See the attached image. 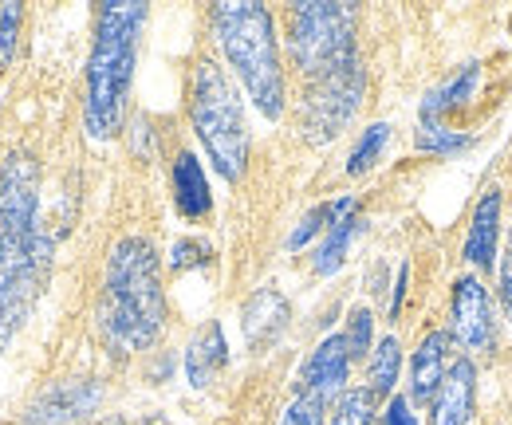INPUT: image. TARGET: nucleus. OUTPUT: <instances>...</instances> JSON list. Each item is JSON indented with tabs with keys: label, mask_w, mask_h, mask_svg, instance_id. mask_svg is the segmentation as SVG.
Instances as JSON below:
<instances>
[{
	"label": "nucleus",
	"mask_w": 512,
	"mask_h": 425,
	"mask_svg": "<svg viewBox=\"0 0 512 425\" xmlns=\"http://www.w3.org/2000/svg\"><path fill=\"white\" fill-rule=\"evenodd\" d=\"M142 24H146V4L119 0L99 8L95 48L87 60V111H83L91 138H115L123 130Z\"/></svg>",
	"instance_id": "obj_3"
},
{
	"label": "nucleus",
	"mask_w": 512,
	"mask_h": 425,
	"mask_svg": "<svg viewBox=\"0 0 512 425\" xmlns=\"http://www.w3.org/2000/svg\"><path fill=\"white\" fill-rule=\"evenodd\" d=\"M52 268V241L40 229V166L12 150L0 166V347L28 323Z\"/></svg>",
	"instance_id": "obj_1"
},
{
	"label": "nucleus",
	"mask_w": 512,
	"mask_h": 425,
	"mask_svg": "<svg viewBox=\"0 0 512 425\" xmlns=\"http://www.w3.org/2000/svg\"><path fill=\"white\" fill-rule=\"evenodd\" d=\"M331 425H375V398L367 390H343L335 402Z\"/></svg>",
	"instance_id": "obj_21"
},
{
	"label": "nucleus",
	"mask_w": 512,
	"mask_h": 425,
	"mask_svg": "<svg viewBox=\"0 0 512 425\" xmlns=\"http://www.w3.org/2000/svg\"><path fill=\"white\" fill-rule=\"evenodd\" d=\"M449 327H453V339H457L465 351H489V347H493L497 327H493V311H489L485 284H481L477 276H461V280L453 284Z\"/></svg>",
	"instance_id": "obj_8"
},
{
	"label": "nucleus",
	"mask_w": 512,
	"mask_h": 425,
	"mask_svg": "<svg viewBox=\"0 0 512 425\" xmlns=\"http://www.w3.org/2000/svg\"><path fill=\"white\" fill-rule=\"evenodd\" d=\"M386 142H390V126H386V122H375V126H367V130H363V138L355 142L351 158H347V174H351V178L367 174V170H371V166L383 158Z\"/></svg>",
	"instance_id": "obj_20"
},
{
	"label": "nucleus",
	"mask_w": 512,
	"mask_h": 425,
	"mask_svg": "<svg viewBox=\"0 0 512 425\" xmlns=\"http://www.w3.org/2000/svg\"><path fill=\"white\" fill-rule=\"evenodd\" d=\"M16 32H20V4H4V8H0V63L12 60V52H16Z\"/></svg>",
	"instance_id": "obj_27"
},
{
	"label": "nucleus",
	"mask_w": 512,
	"mask_h": 425,
	"mask_svg": "<svg viewBox=\"0 0 512 425\" xmlns=\"http://www.w3.org/2000/svg\"><path fill=\"white\" fill-rule=\"evenodd\" d=\"M99 323L107 343L119 355L146 351L166 323V292H162V264L154 244L142 237H127L111 248Z\"/></svg>",
	"instance_id": "obj_2"
},
{
	"label": "nucleus",
	"mask_w": 512,
	"mask_h": 425,
	"mask_svg": "<svg viewBox=\"0 0 512 425\" xmlns=\"http://www.w3.org/2000/svg\"><path fill=\"white\" fill-rule=\"evenodd\" d=\"M103 390L91 382V378H64V382H52L48 390H40L24 414L28 425H67L79 422L83 414H91L99 406Z\"/></svg>",
	"instance_id": "obj_9"
},
{
	"label": "nucleus",
	"mask_w": 512,
	"mask_h": 425,
	"mask_svg": "<svg viewBox=\"0 0 512 425\" xmlns=\"http://www.w3.org/2000/svg\"><path fill=\"white\" fill-rule=\"evenodd\" d=\"M449 370V335L446 331H430L410 363V402H434L442 378Z\"/></svg>",
	"instance_id": "obj_14"
},
{
	"label": "nucleus",
	"mask_w": 512,
	"mask_h": 425,
	"mask_svg": "<svg viewBox=\"0 0 512 425\" xmlns=\"http://www.w3.org/2000/svg\"><path fill=\"white\" fill-rule=\"evenodd\" d=\"M213 32H217L225 60L241 75L249 99L268 119H280L284 115V71H280L272 12L253 0H245V4L225 0L213 8Z\"/></svg>",
	"instance_id": "obj_4"
},
{
	"label": "nucleus",
	"mask_w": 512,
	"mask_h": 425,
	"mask_svg": "<svg viewBox=\"0 0 512 425\" xmlns=\"http://www.w3.org/2000/svg\"><path fill=\"white\" fill-rule=\"evenodd\" d=\"M363 91H367V75H363V63H347L323 79H312V91L304 99V130L312 142H331L351 115L359 111L363 103Z\"/></svg>",
	"instance_id": "obj_7"
},
{
	"label": "nucleus",
	"mask_w": 512,
	"mask_h": 425,
	"mask_svg": "<svg viewBox=\"0 0 512 425\" xmlns=\"http://www.w3.org/2000/svg\"><path fill=\"white\" fill-rule=\"evenodd\" d=\"M406 280H410V268L402 264V268H398V284H394V300H390V315H398V311H402V300H406Z\"/></svg>",
	"instance_id": "obj_30"
},
{
	"label": "nucleus",
	"mask_w": 512,
	"mask_h": 425,
	"mask_svg": "<svg viewBox=\"0 0 512 425\" xmlns=\"http://www.w3.org/2000/svg\"><path fill=\"white\" fill-rule=\"evenodd\" d=\"M103 425H127V422H103Z\"/></svg>",
	"instance_id": "obj_31"
},
{
	"label": "nucleus",
	"mask_w": 512,
	"mask_h": 425,
	"mask_svg": "<svg viewBox=\"0 0 512 425\" xmlns=\"http://www.w3.org/2000/svg\"><path fill=\"white\" fill-rule=\"evenodd\" d=\"M229 363V343H225V331L217 319H209L197 335L190 339V351H186V378L190 386L205 390L221 370Z\"/></svg>",
	"instance_id": "obj_15"
},
{
	"label": "nucleus",
	"mask_w": 512,
	"mask_h": 425,
	"mask_svg": "<svg viewBox=\"0 0 512 425\" xmlns=\"http://www.w3.org/2000/svg\"><path fill=\"white\" fill-rule=\"evenodd\" d=\"M477 79H481V63H465L449 83H442L438 91H430L422 99V122L418 126H446V115L461 111L473 91H477Z\"/></svg>",
	"instance_id": "obj_16"
},
{
	"label": "nucleus",
	"mask_w": 512,
	"mask_h": 425,
	"mask_svg": "<svg viewBox=\"0 0 512 425\" xmlns=\"http://www.w3.org/2000/svg\"><path fill=\"white\" fill-rule=\"evenodd\" d=\"M288 44L292 60L308 79H323L347 63H355V8L351 4H292L288 12Z\"/></svg>",
	"instance_id": "obj_6"
},
{
	"label": "nucleus",
	"mask_w": 512,
	"mask_h": 425,
	"mask_svg": "<svg viewBox=\"0 0 512 425\" xmlns=\"http://www.w3.org/2000/svg\"><path fill=\"white\" fill-rule=\"evenodd\" d=\"M351 347H347V335L339 331V335H327L320 347L304 359L300 366V394H308V398H320L323 406H327V398H339L343 394V386H347V374H351Z\"/></svg>",
	"instance_id": "obj_10"
},
{
	"label": "nucleus",
	"mask_w": 512,
	"mask_h": 425,
	"mask_svg": "<svg viewBox=\"0 0 512 425\" xmlns=\"http://www.w3.org/2000/svg\"><path fill=\"white\" fill-rule=\"evenodd\" d=\"M280 425H323V402H320V398L300 394V398H296V402L284 410Z\"/></svg>",
	"instance_id": "obj_25"
},
{
	"label": "nucleus",
	"mask_w": 512,
	"mask_h": 425,
	"mask_svg": "<svg viewBox=\"0 0 512 425\" xmlns=\"http://www.w3.org/2000/svg\"><path fill=\"white\" fill-rule=\"evenodd\" d=\"M383 425H418L410 398H390V406H386V414H383Z\"/></svg>",
	"instance_id": "obj_28"
},
{
	"label": "nucleus",
	"mask_w": 512,
	"mask_h": 425,
	"mask_svg": "<svg viewBox=\"0 0 512 425\" xmlns=\"http://www.w3.org/2000/svg\"><path fill=\"white\" fill-rule=\"evenodd\" d=\"M339 217V201H327V205H316L300 225H296V233L288 237V248L296 252V248H304V244L312 241V237H320V233H327L331 229V221Z\"/></svg>",
	"instance_id": "obj_23"
},
{
	"label": "nucleus",
	"mask_w": 512,
	"mask_h": 425,
	"mask_svg": "<svg viewBox=\"0 0 512 425\" xmlns=\"http://www.w3.org/2000/svg\"><path fill=\"white\" fill-rule=\"evenodd\" d=\"M288 319H292V307L288 300L276 292V288H260L249 296V304L241 307V331H245V343L253 351L272 347L284 331H288Z\"/></svg>",
	"instance_id": "obj_12"
},
{
	"label": "nucleus",
	"mask_w": 512,
	"mask_h": 425,
	"mask_svg": "<svg viewBox=\"0 0 512 425\" xmlns=\"http://www.w3.org/2000/svg\"><path fill=\"white\" fill-rule=\"evenodd\" d=\"M174 201L182 217H205L213 209V193H209V178L197 162V154L182 150L174 162Z\"/></svg>",
	"instance_id": "obj_17"
},
{
	"label": "nucleus",
	"mask_w": 512,
	"mask_h": 425,
	"mask_svg": "<svg viewBox=\"0 0 512 425\" xmlns=\"http://www.w3.org/2000/svg\"><path fill=\"white\" fill-rule=\"evenodd\" d=\"M497 241H501V189H485L477 209H473V225L465 237V260L477 268H493L497 264Z\"/></svg>",
	"instance_id": "obj_13"
},
{
	"label": "nucleus",
	"mask_w": 512,
	"mask_h": 425,
	"mask_svg": "<svg viewBox=\"0 0 512 425\" xmlns=\"http://www.w3.org/2000/svg\"><path fill=\"white\" fill-rule=\"evenodd\" d=\"M501 304H505V311H509L512 319V252L505 256V264H501Z\"/></svg>",
	"instance_id": "obj_29"
},
{
	"label": "nucleus",
	"mask_w": 512,
	"mask_h": 425,
	"mask_svg": "<svg viewBox=\"0 0 512 425\" xmlns=\"http://www.w3.org/2000/svg\"><path fill=\"white\" fill-rule=\"evenodd\" d=\"M190 119L209 162L217 166V174L225 182H237L249 162V130H245L237 87L213 60H201L193 71Z\"/></svg>",
	"instance_id": "obj_5"
},
{
	"label": "nucleus",
	"mask_w": 512,
	"mask_h": 425,
	"mask_svg": "<svg viewBox=\"0 0 512 425\" xmlns=\"http://www.w3.org/2000/svg\"><path fill=\"white\" fill-rule=\"evenodd\" d=\"M469 146H473V138L453 126H418V150H426V154H461Z\"/></svg>",
	"instance_id": "obj_22"
},
{
	"label": "nucleus",
	"mask_w": 512,
	"mask_h": 425,
	"mask_svg": "<svg viewBox=\"0 0 512 425\" xmlns=\"http://www.w3.org/2000/svg\"><path fill=\"white\" fill-rule=\"evenodd\" d=\"M477 410V370L469 359H453L430 402V425H469Z\"/></svg>",
	"instance_id": "obj_11"
},
{
	"label": "nucleus",
	"mask_w": 512,
	"mask_h": 425,
	"mask_svg": "<svg viewBox=\"0 0 512 425\" xmlns=\"http://www.w3.org/2000/svg\"><path fill=\"white\" fill-rule=\"evenodd\" d=\"M213 256V248L205 241H178L174 244V252H170V268L174 272H186V268H197V264H205Z\"/></svg>",
	"instance_id": "obj_26"
},
{
	"label": "nucleus",
	"mask_w": 512,
	"mask_h": 425,
	"mask_svg": "<svg viewBox=\"0 0 512 425\" xmlns=\"http://www.w3.org/2000/svg\"><path fill=\"white\" fill-rule=\"evenodd\" d=\"M371 327H375V315L367 307H355L351 319H347V347H351V359H363L371 351Z\"/></svg>",
	"instance_id": "obj_24"
},
{
	"label": "nucleus",
	"mask_w": 512,
	"mask_h": 425,
	"mask_svg": "<svg viewBox=\"0 0 512 425\" xmlns=\"http://www.w3.org/2000/svg\"><path fill=\"white\" fill-rule=\"evenodd\" d=\"M398 370H402V347L394 335H386L383 343L371 351V370H367V394L371 398H386L398 382Z\"/></svg>",
	"instance_id": "obj_19"
},
{
	"label": "nucleus",
	"mask_w": 512,
	"mask_h": 425,
	"mask_svg": "<svg viewBox=\"0 0 512 425\" xmlns=\"http://www.w3.org/2000/svg\"><path fill=\"white\" fill-rule=\"evenodd\" d=\"M355 233H359V217H355V201L351 197H339V217L331 221V229L323 233V244L316 248V260H312V268L320 272V276H331V272H339V264L347 260V252H351V241H355Z\"/></svg>",
	"instance_id": "obj_18"
}]
</instances>
